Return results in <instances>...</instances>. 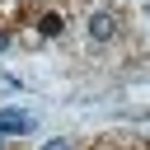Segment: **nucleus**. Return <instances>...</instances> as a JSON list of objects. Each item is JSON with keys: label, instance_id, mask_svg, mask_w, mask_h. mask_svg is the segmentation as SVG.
<instances>
[{"label": "nucleus", "instance_id": "7ed1b4c3", "mask_svg": "<svg viewBox=\"0 0 150 150\" xmlns=\"http://www.w3.org/2000/svg\"><path fill=\"white\" fill-rule=\"evenodd\" d=\"M38 150H70V141H61V136H52V141H42Z\"/></svg>", "mask_w": 150, "mask_h": 150}, {"label": "nucleus", "instance_id": "f257e3e1", "mask_svg": "<svg viewBox=\"0 0 150 150\" xmlns=\"http://www.w3.org/2000/svg\"><path fill=\"white\" fill-rule=\"evenodd\" d=\"M28 131H33V112H23V108L0 112V136H28Z\"/></svg>", "mask_w": 150, "mask_h": 150}, {"label": "nucleus", "instance_id": "f03ea898", "mask_svg": "<svg viewBox=\"0 0 150 150\" xmlns=\"http://www.w3.org/2000/svg\"><path fill=\"white\" fill-rule=\"evenodd\" d=\"M112 33H117V19H112V14H103V9L89 14V38H94V42H108Z\"/></svg>", "mask_w": 150, "mask_h": 150}]
</instances>
